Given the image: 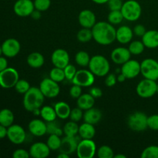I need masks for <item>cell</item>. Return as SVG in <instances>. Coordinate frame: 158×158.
I'll return each instance as SVG.
<instances>
[{"label": "cell", "mask_w": 158, "mask_h": 158, "mask_svg": "<svg viewBox=\"0 0 158 158\" xmlns=\"http://www.w3.org/2000/svg\"><path fill=\"white\" fill-rule=\"evenodd\" d=\"M93 40L102 46H108L116 41L117 29L109 22H97L92 28Z\"/></svg>", "instance_id": "1"}, {"label": "cell", "mask_w": 158, "mask_h": 158, "mask_svg": "<svg viewBox=\"0 0 158 158\" xmlns=\"http://www.w3.org/2000/svg\"><path fill=\"white\" fill-rule=\"evenodd\" d=\"M45 97L40 88L31 86L30 89L24 94L23 97V106L29 112L32 113L36 109H40L44 103Z\"/></svg>", "instance_id": "2"}, {"label": "cell", "mask_w": 158, "mask_h": 158, "mask_svg": "<svg viewBox=\"0 0 158 158\" xmlns=\"http://www.w3.org/2000/svg\"><path fill=\"white\" fill-rule=\"evenodd\" d=\"M88 67L94 75L99 77H106L110 70L109 60L102 55H95L91 57Z\"/></svg>", "instance_id": "3"}, {"label": "cell", "mask_w": 158, "mask_h": 158, "mask_svg": "<svg viewBox=\"0 0 158 158\" xmlns=\"http://www.w3.org/2000/svg\"><path fill=\"white\" fill-rule=\"evenodd\" d=\"M120 11L124 19L130 22L138 20L142 14L141 6L136 0H127L124 2Z\"/></svg>", "instance_id": "4"}, {"label": "cell", "mask_w": 158, "mask_h": 158, "mask_svg": "<svg viewBox=\"0 0 158 158\" xmlns=\"http://www.w3.org/2000/svg\"><path fill=\"white\" fill-rule=\"evenodd\" d=\"M148 116L140 111H137L128 117L127 123L128 127L134 131L141 132L148 129Z\"/></svg>", "instance_id": "5"}, {"label": "cell", "mask_w": 158, "mask_h": 158, "mask_svg": "<svg viewBox=\"0 0 158 158\" xmlns=\"http://www.w3.org/2000/svg\"><path fill=\"white\" fill-rule=\"evenodd\" d=\"M157 83L155 80L144 78L140 81L136 87V92L140 97L148 99L157 94Z\"/></svg>", "instance_id": "6"}, {"label": "cell", "mask_w": 158, "mask_h": 158, "mask_svg": "<svg viewBox=\"0 0 158 158\" xmlns=\"http://www.w3.org/2000/svg\"><path fill=\"white\" fill-rule=\"evenodd\" d=\"M97 151V145L93 139H82L79 142L76 154L79 158H93Z\"/></svg>", "instance_id": "7"}, {"label": "cell", "mask_w": 158, "mask_h": 158, "mask_svg": "<svg viewBox=\"0 0 158 158\" xmlns=\"http://www.w3.org/2000/svg\"><path fill=\"white\" fill-rule=\"evenodd\" d=\"M19 80L18 71L12 67H8L0 72V86L4 89L14 87Z\"/></svg>", "instance_id": "8"}, {"label": "cell", "mask_w": 158, "mask_h": 158, "mask_svg": "<svg viewBox=\"0 0 158 158\" xmlns=\"http://www.w3.org/2000/svg\"><path fill=\"white\" fill-rule=\"evenodd\" d=\"M140 73L143 78L158 80V61L152 58L143 60L140 63Z\"/></svg>", "instance_id": "9"}, {"label": "cell", "mask_w": 158, "mask_h": 158, "mask_svg": "<svg viewBox=\"0 0 158 158\" xmlns=\"http://www.w3.org/2000/svg\"><path fill=\"white\" fill-rule=\"evenodd\" d=\"M39 88L44 97L49 99L55 98L60 93V86L59 83L54 81L49 77L43 79L40 82Z\"/></svg>", "instance_id": "10"}, {"label": "cell", "mask_w": 158, "mask_h": 158, "mask_svg": "<svg viewBox=\"0 0 158 158\" xmlns=\"http://www.w3.org/2000/svg\"><path fill=\"white\" fill-rule=\"evenodd\" d=\"M71 82L81 87H89L95 82V75L89 69H79Z\"/></svg>", "instance_id": "11"}, {"label": "cell", "mask_w": 158, "mask_h": 158, "mask_svg": "<svg viewBox=\"0 0 158 158\" xmlns=\"http://www.w3.org/2000/svg\"><path fill=\"white\" fill-rule=\"evenodd\" d=\"M7 137L14 144H22L26 139V133L24 128L19 124H12L8 127Z\"/></svg>", "instance_id": "12"}, {"label": "cell", "mask_w": 158, "mask_h": 158, "mask_svg": "<svg viewBox=\"0 0 158 158\" xmlns=\"http://www.w3.org/2000/svg\"><path fill=\"white\" fill-rule=\"evenodd\" d=\"M2 55L7 58H13L16 56L20 52L21 45L20 43L14 38H9L5 40L2 44Z\"/></svg>", "instance_id": "13"}, {"label": "cell", "mask_w": 158, "mask_h": 158, "mask_svg": "<svg viewBox=\"0 0 158 158\" xmlns=\"http://www.w3.org/2000/svg\"><path fill=\"white\" fill-rule=\"evenodd\" d=\"M35 9L32 0H17L13 6L14 12L19 17H27Z\"/></svg>", "instance_id": "14"}, {"label": "cell", "mask_w": 158, "mask_h": 158, "mask_svg": "<svg viewBox=\"0 0 158 158\" xmlns=\"http://www.w3.org/2000/svg\"><path fill=\"white\" fill-rule=\"evenodd\" d=\"M80 136H65L64 137L62 138L61 146H60L59 152L65 153V154H69V156L73 154V153H76L77 151V146L80 142Z\"/></svg>", "instance_id": "15"}, {"label": "cell", "mask_w": 158, "mask_h": 158, "mask_svg": "<svg viewBox=\"0 0 158 158\" xmlns=\"http://www.w3.org/2000/svg\"><path fill=\"white\" fill-rule=\"evenodd\" d=\"M51 62L56 67L64 69L69 63V55L63 49H56L51 55Z\"/></svg>", "instance_id": "16"}, {"label": "cell", "mask_w": 158, "mask_h": 158, "mask_svg": "<svg viewBox=\"0 0 158 158\" xmlns=\"http://www.w3.org/2000/svg\"><path fill=\"white\" fill-rule=\"evenodd\" d=\"M120 70L127 79H134L140 74V63L135 60H129L122 65Z\"/></svg>", "instance_id": "17"}, {"label": "cell", "mask_w": 158, "mask_h": 158, "mask_svg": "<svg viewBox=\"0 0 158 158\" xmlns=\"http://www.w3.org/2000/svg\"><path fill=\"white\" fill-rule=\"evenodd\" d=\"M29 133L35 137H43L47 134V124L46 122L42 119H33L28 125Z\"/></svg>", "instance_id": "18"}, {"label": "cell", "mask_w": 158, "mask_h": 158, "mask_svg": "<svg viewBox=\"0 0 158 158\" xmlns=\"http://www.w3.org/2000/svg\"><path fill=\"white\" fill-rule=\"evenodd\" d=\"M131 53L128 48L117 47L115 48L111 52L110 58L111 60L115 64L123 65L129 60H131Z\"/></svg>", "instance_id": "19"}, {"label": "cell", "mask_w": 158, "mask_h": 158, "mask_svg": "<svg viewBox=\"0 0 158 158\" xmlns=\"http://www.w3.org/2000/svg\"><path fill=\"white\" fill-rule=\"evenodd\" d=\"M50 151L46 143L36 142L31 145L29 152L30 157L33 158H46L50 154Z\"/></svg>", "instance_id": "20"}, {"label": "cell", "mask_w": 158, "mask_h": 158, "mask_svg": "<svg viewBox=\"0 0 158 158\" xmlns=\"http://www.w3.org/2000/svg\"><path fill=\"white\" fill-rule=\"evenodd\" d=\"M78 22L83 28L92 29L97 23V18L94 12L89 9H83L79 14Z\"/></svg>", "instance_id": "21"}, {"label": "cell", "mask_w": 158, "mask_h": 158, "mask_svg": "<svg viewBox=\"0 0 158 158\" xmlns=\"http://www.w3.org/2000/svg\"><path fill=\"white\" fill-rule=\"evenodd\" d=\"M134 32L127 26H121L117 29L116 40L121 44H128L131 43L134 36Z\"/></svg>", "instance_id": "22"}, {"label": "cell", "mask_w": 158, "mask_h": 158, "mask_svg": "<svg viewBox=\"0 0 158 158\" xmlns=\"http://www.w3.org/2000/svg\"><path fill=\"white\" fill-rule=\"evenodd\" d=\"M145 47L148 49H156L158 47V31L151 29L148 30L141 37Z\"/></svg>", "instance_id": "23"}, {"label": "cell", "mask_w": 158, "mask_h": 158, "mask_svg": "<svg viewBox=\"0 0 158 158\" xmlns=\"http://www.w3.org/2000/svg\"><path fill=\"white\" fill-rule=\"evenodd\" d=\"M83 119L84 122L95 125L101 120L102 112L97 108L92 107L84 111Z\"/></svg>", "instance_id": "24"}, {"label": "cell", "mask_w": 158, "mask_h": 158, "mask_svg": "<svg viewBox=\"0 0 158 158\" xmlns=\"http://www.w3.org/2000/svg\"><path fill=\"white\" fill-rule=\"evenodd\" d=\"M26 62H27V64L31 68L39 69V68H41L44 65L45 58L43 54H41L40 52H31L28 56L27 59H26Z\"/></svg>", "instance_id": "25"}, {"label": "cell", "mask_w": 158, "mask_h": 158, "mask_svg": "<svg viewBox=\"0 0 158 158\" xmlns=\"http://www.w3.org/2000/svg\"><path fill=\"white\" fill-rule=\"evenodd\" d=\"M95 134L96 129L94 124L84 122L79 127L78 135L81 139H93Z\"/></svg>", "instance_id": "26"}, {"label": "cell", "mask_w": 158, "mask_h": 158, "mask_svg": "<svg viewBox=\"0 0 158 158\" xmlns=\"http://www.w3.org/2000/svg\"><path fill=\"white\" fill-rule=\"evenodd\" d=\"M56 114L58 118L61 120H66L69 117L71 108L67 103L64 101H59L54 105Z\"/></svg>", "instance_id": "27"}, {"label": "cell", "mask_w": 158, "mask_h": 158, "mask_svg": "<svg viewBox=\"0 0 158 158\" xmlns=\"http://www.w3.org/2000/svg\"><path fill=\"white\" fill-rule=\"evenodd\" d=\"M77 104L78 107L83 110H86L88 109L94 107L95 104V98L92 97L90 94H82L77 100Z\"/></svg>", "instance_id": "28"}, {"label": "cell", "mask_w": 158, "mask_h": 158, "mask_svg": "<svg viewBox=\"0 0 158 158\" xmlns=\"http://www.w3.org/2000/svg\"><path fill=\"white\" fill-rule=\"evenodd\" d=\"M14 120H15V117L12 110L7 108L0 110V124L8 128L11 125L13 124Z\"/></svg>", "instance_id": "29"}, {"label": "cell", "mask_w": 158, "mask_h": 158, "mask_svg": "<svg viewBox=\"0 0 158 158\" xmlns=\"http://www.w3.org/2000/svg\"><path fill=\"white\" fill-rule=\"evenodd\" d=\"M40 117L46 123L54 121L57 118L55 109L50 106H43L40 108Z\"/></svg>", "instance_id": "30"}, {"label": "cell", "mask_w": 158, "mask_h": 158, "mask_svg": "<svg viewBox=\"0 0 158 158\" xmlns=\"http://www.w3.org/2000/svg\"><path fill=\"white\" fill-rule=\"evenodd\" d=\"M79 127L80 126L77 122L72 121V120L66 122L63 127V134H65V136H69V137L78 135Z\"/></svg>", "instance_id": "31"}, {"label": "cell", "mask_w": 158, "mask_h": 158, "mask_svg": "<svg viewBox=\"0 0 158 158\" xmlns=\"http://www.w3.org/2000/svg\"><path fill=\"white\" fill-rule=\"evenodd\" d=\"M90 58L89 53L86 51H79L77 52L75 56V61L78 66L80 67H86L89 66V61H90Z\"/></svg>", "instance_id": "32"}, {"label": "cell", "mask_w": 158, "mask_h": 158, "mask_svg": "<svg viewBox=\"0 0 158 158\" xmlns=\"http://www.w3.org/2000/svg\"><path fill=\"white\" fill-rule=\"evenodd\" d=\"M145 46L143 43V42L140 41V40H134V41H131L129 44V47L128 49L131 52V55L138 56L143 53L144 51Z\"/></svg>", "instance_id": "33"}, {"label": "cell", "mask_w": 158, "mask_h": 158, "mask_svg": "<svg viewBox=\"0 0 158 158\" xmlns=\"http://www.w3.org/2000/svg\"><path fill=\"white\" fill-rule=\"evenodd\" d=\"M61 142L62 139L60 138V136L56 134H49L46 144L51 151H59L61 146Z\"/></svg>", "instance_id": "34"}, {"label": "cell", "mask_w": 158, "mask_h": 158, "mask_svg": "<svg viewBox=\"0 0 158 158\" xmlns=\"http://www.w3.org/2000/svg\"><path fill=\"white\" fill-rule=\"evenodd\" d=\"M77 39L80 43H89V41H91V40H93L92 29H87V28H83L77 32Z\"/></svg>", "instance_id": "35"}, {"label": "cell", "mask_w": 158, "mask_h": 158, "mask_svg": "<svg viewBox=\"0 0 158 158\" xmlns=\"http://www.w3.org/2000/svg\"><path fill=\"white\" fill-rule=\"evenodd\" d=\"M49 78H51L52 80L57 82V83H61L63 80H66L64 70L62 68L54 66L49 72Z\"/></svg>", "instance_id": "36"}, {"label": "cell", "mask_w": 158, "mask_h": 158, "mask_svg": "<svg viewBox=\"0 0 158 158\" xmlns=\"http://www.w3.org/2000/svg\"><path fill=\"white\" fill-rule=\"evenodd\" d=\"M124 19L120 10L110 11L108 14L107 21L112 25H119L122 23V21Z\"/></svg>", "instance_id": "37"}, {"label": "cell", "mask_w": 158, "mask_h": 158, "mask_svg": "<svg viewBox=\"0 0 158 158\" xmlns=\"http://www.w3.org/2000/svg\"><path fill=\"white\" fill-rule=\"evenodd\" d=\"M97 155L99 158H114V152L110 147L102 145L97 151Z\"/></svg>", "instance_id": "38"}, {"label": "cell", "mask_w": 158, "mask_h": 158, "mask_svg": "<svg viewBox=\"0 0 158 158\" xmlns=\"http://www.w3.org/2000/svg\"><path fill=\"white\" fill-rule=\"evenodd\" d=\"M141 158H158V146L151 145L142 151Z\"/></svg>", "instance_id": "39"}, {"label": "cell", "mask_w": 158, "mask_h": 158, "mask_svg": "<svg viewBox=\"0 0 158 158\" xmlns=\"http://www.w3.org/2000/svg\"><path fill=\"white\" fill-rule=\"evenodd\" d=\"M47 134H56L61 137L63 134V131L59 123L56 120L51 122H47Z\"/></svg>", "instance_id": "40"}, {"label": "cell", "mask_w": 158, "mask_h": 158, "mask_svg": "<svg viewBox=\"0 0 158 158\" xmlns=\"http://www.w3.org/2000/svg\"><path fill=\"white\" fill-rule=\"evenodd\" d=\"M30 84L29 82L26 80H19L18 82L16 83L15 86H14L15 91L20 94H23L24 95L29 89H30Z\"/></svg>", "instance_id": "41"}, {"label": "cell", "mask_w": 158, "mask_h": 158, "mask_svg": "<svg viewBox=\"0 0 158 158\" xmlns=\"http://www.w3.org/2000/svg\"><path fill=\"white\" fill-rule=\"evenodd\" d=\"M34 7L40 12H46L51 6V0H34Z\"/></svg>", "instance_id": "42"}, {"label": "cell", "mask_w": 158, "mask_h": 158, "mask_svg": "<svg viewBox=\"0 0 158 158\" xmlns=\"http://www.w3.org/2000/svg\"><path fill=\"white\" fill-rule=\"evenodd\" d=\"M83 110L80 109L78 106L76 108H73V109H71V112L70 114H69V118L70 119V120H72V121L78 123V122L80 121L83 117V113L84 112H83Z\"/></svg>", "instance_id": "43"}, {"label": "cell", "mask_w": 158, "mask_h": 158, "mask_svg": "<svg viewBox=\"0 0 158 158\" xmlns=\"http://www.w3.org/2000/svg\"><path fill=\"white\" fill-rule=\"evenodd\" d=\"M65 73V77H66V80H69V81H72V80L73 79V77H75L76 73L77 72V69L73 65L69 64L66 66V67L63 69Z\"/></svg>", "instance_id": "44"}, {"label": "cell", "mask_w": 158, "mask_h": 158, "mask_svg": "<svg viewBox=\"0 0 158 158\" xmlns=\"http://www.w3.org/2000/svg\"><path fill=\"white\" fill-rule=\"evenodd\" d=\"M148 127L152 131H158V114H153L148 117Z\"/></svg>", "instance_id": "45"}, {"label": "cell", "mask_w": 158, "mask_h": 158, "mask_svg": "<svg viewBox=\"0 0 158 158\" xmlns=\"http://www.w3.org/2000/svg\"><path fill=\"white\" fill-rule=\"evenodd\" d=\"M108 8L110 11H115V10H120L123 6V1L122 0H109L107 2Z\"/></svg>", "instance_id": "46"}, {"label": "cell", "mask_w": 158, "mask_h": 158, "mask_svg": "<svg viewBox=\"0 0 158 158\" xmlns=\"http://www.w3.org/2000/svg\"><path fill=\"white\" fill-rule=\"evenodd\" d=\"M69 95L72 98L78 99L82 95V87L78 85L73 84L69 89Z\"/></svg>", "instance_id": "47"}, {"label": "cell", "mask_w": 158, "mask_h": 158, "mask_svg": "<svg viewBox=\"0 0 158 158\" xmlns=\"http://www.w3.org/2000/svg\"><path fill=\"white\" fill-rule=\"evenodd\" d=\"M117 76L114 73H108L106 76V78H105V84L108 87H112V86H115L116 83H117Z\"/></svg>", "instance_id": "48"}, {"label": "cell", "mask_w": 158, "mask_h": 158, "mask_svg": "<svg viewBox=\"0 0 158 158\" xmlns=\"http://www.w3.org/2000/svg\"><path fill=\"white\" fill-rule=\"evenodd\" d=\"M30 157L29 151L25 149H16L12 154V157L13 158H29Z\"/></svg>", "instance_id": "49"}, {"label": "cell", "mask_w": 158, "mask_h": 158, "mask_svg": "<svg viewBox=\"0 0 158 158\" xmlns=\"http://www.w3.org/2000/svg\"><path fill=\"white\" fill-rule=\"evenodd\" d=\"M133 32L135 35L138 37H142L145 34V32H147L146 28L144 26L141 24H137L133 29Z\"/></svg>", "instance_id": "50"}, {"label": "cell", "mask_w": 158, "mask_h": 158, "mask_svg": "<svg viewBox=\"0 0 158 158\" xmlns=\"http://www.w3.org/2000/svg\"><path fill=\"white\" fill-rule=\"evenodd\" d=\"M89 94L92 95V97H94L95 99L100 98V97L103 96V91L100 88L96 87V86H93L89 89Z\"/></svg>", "instance_id": "51"}, {"label": "cell", "mask_w": 158, "mask_h": 158, "mask_svg": "<svg viewBox=\"0 0 158 158\" xmlns=\"http://www.w3.org/2000/svg\"><path fill=\"white\" fill-rule=\"evenodd\" d=\"M8 68V60L6 56H0V72Z\"/></svg>", "instance_id": "52"}, {"label": "cell", "mask_w": 158, "mask_h": 158, "mask_svg": "<svg viewBox=\"0 0 158 158\" xmlns=\"http://www.w3.org/2000/svg\"><path fill=\"white\" fill-rule=\"evenodd\" d=\"M41 13H42V12H40V11L37 10V9H35L33 11H32V13H31L30 16L32 17L33 19L38 20V19H40V18H41V15H42Z\"/></svg>", "instance_id": "53"}, {"label": "cell", "mask_w": 158, "mask_h": 158, "mask_svg": "<svg viewBox=\"0 0 158 158\" xmlns=\"http://www.w3.org/2000/svg\"><path fill=\"white\" fill-rule=\"evenodd\" d=\"M7 127L0 124V139H3L7 137Z\"/></svg>", "instance_id": "54"}, {"label": "cell", "mask_w": 158, "mask_h": 158, "mask_svg": "<svg viewBox=\"0 0 158 158\" xmlns=\"http://www.w3.org/2000/svg\"><path fill=\"white\" fill-rule=\"evenodd\" d=\"M117 82H119V83H123V82H124L125 80H127L126 77H125L121 72H120V73L117 76Z\"/></svg>", "instance_id": "55"}, {"label": "cell", "mask_w": 158, "mask_h": 158, "mask_svg": "<svg viewBox=\"0 0 158 158\" xmlns=\"http://www.w3.org/2000/svg\"><path fill=\"white\" fill-rule=\"evenodd\" d=\"M92 2H94V3L96 4H98V5H103V4H106L107 3V2L109 0H91Z\"/></svg>", "instance_id": "56"}, {"label": "cell", "mask_w": 158, "mask_h": 158, "mask_svg": "<svg viewBox=\"0 0 158 158\" xmlns=\"http://www.w3.org/2000/svg\"><path fill=\"white\" fill-rule=\"evenodd\" d=\"M70 156L67 154H65V153H62V152H59L58 156L57 157L58 158H69Z\"/></svg>", "instance_id": "57"}, {"label": "cell", "mask_w": 158, "mask_h": 158, "mask_svg": "<svg viewBox=\"0 0 158 158\" xmlns=\"http://www.w3.org/2000/svg\"><path fill=\"white\" fill-rule=\"evenodd\" d=\"M32 114L35 116H40V109H36L32 111Z\"/></svg>", "instance_id": "58"}, {"label": "cell", "mask_w": 158, "mask_h": 158, "mask_svg": "<svg viewBox=\"0 0 158 158\" xmlns=\"http://www.w3.org/2000/svg\"><path fill=\"white\" fill-rule=\"evenodd\" d=\"M127 157L125 155H123V154H117V155H114V158H126Z\"/></svg>", "instance_id": "59"}, {"label": "cell", "mask_w": 158, "mask_h": 158, "mask_svg": "<svg viewBox=\"0 0 158 158\" xmlns=\"http://www.w3.org/2000/svg\"><path fill=\"white\" fill-rule=\"evenodd\" d=\"M2 55V46H0V56Z\"/></svg>", "instance_id": "60"}, {"label": "cell", "mask_w": 158, "mask_h": 158, "mask_svg": "<svg viewBox=\"0 0 158 158\" xmlns=\"http://www.w3.org/2000/svg\"><path fill=\"white\" fill-rule=\"evenodd\" d=\"M157 94H158V83H157Z\"/></svg>", "instance_id": "61"}]
</instances>
